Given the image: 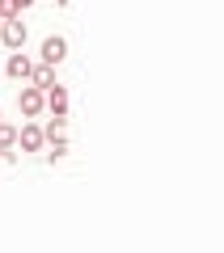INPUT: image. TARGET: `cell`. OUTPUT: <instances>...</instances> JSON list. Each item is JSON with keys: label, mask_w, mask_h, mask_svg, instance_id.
Masks as SVG:
<instances>
[{"label": "cell", "mask_w": 224, "mask_h": 253, "mask_svg": "<svg viewBox=\"0 0 224 253\" xmlns=\"http://www.w3.org/2000/svg\"><path fill=\"white\" fill-rule=\"evenodd\" d=\"M0 21H4V13H0Z\"/></svg>", "instance_id": "obj_11"}, {"label": "cell", "mask_w": 224, "mask_h": 253, "mask_svg": "<svg viewBox=\"0 0 224 253\" xmlns=\"http://www.w3.org/2000/svg\"><path fill=\"white\" fill-rule=\"evenodd\" d=\"M17 144H21V152H43V126L38 123H21V131H17Z\"/></svg>", "instance_id": "obj_3"}, {"label": "cell", "mask_w": 224, "mask_h": 253, "mask_svg": "<svg viewBox=\"0 0 224 253\" xmlns=\"http://www.w3.org/2000/svg\"><path fill=\"white\" fill-rule=\"evenodd\" d=\"M63 55H68V38H59V34H51V38H43V63H63Z\"/></svg>", "instance_id": "obj_6"}, {"label": "cell", "mask_w": 224, "mask_h": 253, "mask_svg": "<svg viewBox=\"0 0 224 253\" xmlns=\"http://www.w3.org/2000/svg\"><path fill=\"white\" fill-rule=\"evenodd\" d=\"M30 68H34V59H30V55L21 51V46L9 55V59H4V72H9L13 81H26V76H30Z\"/></svg>", "instance_id": "obj_4"}, {"label": "cell", "mask_w": 224, "mask_h": 253, "mask_svg": "<svg viewBox=\"0 0 224 253\" xmlns=\"http://www.w3.org/2000/svg\"><path fill=\"white\" fill-rule=\"evenodd\" d=\"M63 135H68V114H51L43 126V139L51 144V139H63Z\"/></svg>", "instance_id": "obj_8"}, {"label": "cell", "mask_w": 224, "mask_h": 253, "mask_svg": "<svg viewBox=\"0 0 224 253\" xmlns=\"http://www.w3.org/2000/svg\"><path fill=\"white\" fill-rule=\"evenodd\" d=\"M59 4H63V0H59Z\"/></svg>", "instance_id": "obj_12"}, {"label": "cell", "mask_w": 224, "mask_h": 253, "mask_svg": "<svg viewBox=\"0 0 224 253\" xmlns=\"http://www.w3.org/2000/svg\"><path fill=\"white\" fill-rule=\"evenodd\" d=\"M17 110L26 118H38L43 114V89H38V84H26V89L17 93Z\"/></svg>", "instance_id": "obj_2"}, {"label": "cell", "mask_w": 224, "mask_h": 253, "mask_svg": "<svg viewBox=\"0 0 224 253\" xmlns=\"http://www.w3.org/2000/svg\"><path fill=\"white\" fill-rule=\"evenodd\" d=\"M0 42L9 46V51L26 46V21H21V13H13V17H4V21H0Z\"/></svg>", "instance_id": "obj_1"}, {"label": "cell", "mask_w": 224, "mask_h": 253, "mask_svg": "<svg viewBox=\"0 0 224 253\" xmlns=\"http://www.w3.org/2000/svg\"><path fill=\"white\" fill-rule=\"evenodd\" d=\"M0 148H17V126L0 118Z\"/></svg>", "instance_id": "obj_9"}, {"label": "cell", "mask_w": 224, "mask_h": 253, "mask_svg": "<svg viewBox=\"0 0 224 253\" xmlns=\"http://www.w3.org/2000/svg\"><path fill=\"white\" fill-rule=\"evenodd\" d=\"M26 81L30 84H38V89H51V84H55V68H51V63H34V68H30V76H26Z\"/></svg>", "instance_id": "obj_7"}, {"label": "cell", "mask_w": 224, "mask_h": 253, "mask_svg": "<svg viewBox=\"0 0 224 253\" xmlns=\"http://www.w3.org/2000/svg\"><path fill=\"white\" fill-rule=\"evenodd\" d=\"M43 110H51V114H68V89H63L59 81L43 93Z\"/></svg>", "instance_id": "obj_5"}, {"label": "cell", "mask_w": 224, "mask_h": 253, "mask_svg": "<svg viewBox=\"0 0 224 253\" xmlns=\"http://www.w3.org/2000/svg\"><path fill=\"white\" fill-rule=\"evenodd\" d=\"M47 156H51V161H59V156H68V135H63V139H51V152H47Z\"/></svg>", "instance_id": "obj_10"}]
</instances>
